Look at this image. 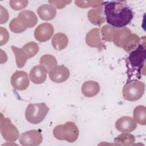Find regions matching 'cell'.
Listing matches in <instances>:
<instances>
[{"label":"cell","mask_w":146,"mask_h":146,"mask_svg":"<svg viewBox=\"0 0 146 146\" xmlns=\"http://www.w3.org/2000/svg\"><path fill=\"white\" fill-rule=\"evenodd\" d=\"M9 28L14 33H21L26 29L19 22L17 17L13 19L9 23Z\"/></svg>","instance_id":"cell-26"},{"label":"cell","mask_w":146,"mask_h":146,"mask_svg":"<svg viewBox=\"0 0 146 146\" xmlns=\"http://www.w3.org/2000/svg\"><path fill=\"white\" fill-rule=\"evenodd\" d=\"M103 5L107 22L113 27L123 28L133 18V11L125 2L106 1L103 2Z\"/></svg>","instance_id":"cell-1"},{"label":"cell","mask_w":146,"mask_h":146,"mask_svg":"<svg viewBox=\"0 0 146 146\" xmlns=\"http://www.w3.org/2000/svg\"><path fill=\"white\" fill-rule=\"evenodd\" d=\"M53 135L58 140L74 143L78 138L79 129L74 122L67 121L64 124L55 127L53 129Z\"/></svg>","instance_id":"cell-4"},{"label":"cell","mask_w":146,"mask_h":146,"mask_svg":"<svg viewBox=\"0 0 146 146\" xmlns=\"http://www.w3.org/2000/svg\"><path fill=\"white\" fill-rule=\"evenodd\" d=\"M48 111L49 108L44 103H30L26 107L25 117L29 123L36 124L44 120Z\"/></svg>","instance_id":"cell-6"},{"label":"cell","mask_w":146,"mask_h":146,"mask_svg":"<svg viewBox=\"0 0 146 146\" xmlns=\"http://www.w3.org/2000/svg\"><path fill=\"white\" fill-rule=\"evenodd\" d=\"M145 91L144 82L137 79H132L127 82L123 88V97L127 100L134 102L140 99Z\"/></svg>","instance_id":"cell-5"},{"label":"cell","mask_w":146,"mask_h":146,"mask_svg":"<svg viewBox=\"0 0 146 146\" xmlns=\"http://www.w3.org/2000/svg\"><path fill=\"white\" fill-rule=\"evenodd\" d=\"M1 45L7 43L9 38V34L7 30L6 29L3 28V27H1Z\"/></svg>","instance_id":"cell-28"},{"label":"cell","mask_w":146,"mask_h":146,"mask_svg":"<svg viewBox=\"0 0 146 146\" xmlns=\"http://www.w3.org/2000/svg\"><path fill=\"white\" fill-rule=\"evenodd\" d=\"M48 76L53 82L60 83L68 79L70 76V71L63 65L56 66L49 71Z\"/></svg>","instance_id":"cell-11"},{"label":"cell","mask_w":146,"mask_h":146,"mask_svg":"<svg viewBox=\"0 0 146 146\" xmlns=\"http://www.w3.org/2000/svg\"><path fill=\"white\" fill-rule=\"evenodd\" d=\"M116 29L108 25L103 26L101 29V34L103 39L107 42H112L113 36Z\"/></svg>","instance_id":"cell-25"},{"label":"cell","mask_w":146,"mask_h":146,"mask_svg":"<svg viewBox=\"0 0 146 146\" xmlns=\"http://www.w3.org/2000/svg\"><path fill=\"white\" fill-rule=\"evenodd\" d=\"M43 140L42 133L38 130L33 129L23 132L19 136V141L23 146H35L41 144Z\"/></svg>","instance_id":"cell-8"},{"label":"cell","mask_w":146,"mask_h":146,"mask_svg":"<svg viewBox=\"0 0 146 146\" xmlns=\"http://www.w3.org/2000/svg\"><path fill=\"white\" fill-rule=\"evenodd\" d=\"M17 18L21 24L26 29L27 28L33 27L38 22V18L35 14L30 10H23L21 11Z\"/></svg>","instance_id":"cell-14"},{"label":"cell","mask_w":146,"mask_h":146,"mask_svg":"<svg viewBox=\"0 0 146 146\" xmlns=\"http://www.w3.org/2000/svg\"><path fill=\"white\" fill-rule=\"evenodd\" d=\"M54 27L49 23H42L39 25L34 31V36L36 40L44 42L49 40L54 34Z\"/></svg>","instance_id":"cell-10"},{"label":"cell","mask_w":146,"mask_h":146,"mask_svg":"<svg viewBox=\"0 0 146 146\" xmlns=\"http://www.w3.org/2000/svg\"><path fill=\"white\" fill-rule=\"evenodd\" d=\"M113 43L119 47L123 48L126 52L135 49L140 43L139 35L132 33L127 27L116 29L112 38Z\"/></svg>","instance_id":"cell-2"},{"label":"cell","mask_w":146,"mask_h":146,"mask_svg":"<svg viewBox=\"0 0 146 146\" xmlns=\"http://www.w3.org/2000/svg\"><path fill=\"white\" fill-rule=\"evenodd\" d=\"M11 84L17 90H26L30 84L27 73L24 71H16L11 77Z\"/></svg>","instance_id":"cell-9"},{"label":"cell","mask_w":146,"mask_h":146,"mask_svg":"<svg viewBox=\"0 0 146 146\" xmlns=\"http://www.w3.org/2000/svg\"><path fill=\"white\" fill-rule=\"evenodd\" d=\"M10 7L14 10H21L25 9L28 5V1L26 0H12L9 2Z\"/></svg>","instance_id":"cell-27"},{"label":"cell","mask_w":146,"mask_h":146,"mask_svg":"<svg viewBox=\"0 0 146 146\" xmlns=\"http://www.w3.org/2000/svg\"><path fill=\"white\" fill-rule=\"evenodd\" d=\"M11 50L15 56V61L17 66L18 68L23 67L28 59L26 54L22 48H18L15 46H12Z\"/></svg>","instance_id":"cell-22"},{"label":"cell","mask_w":146,"mask_h":146,"mask_svg":"<svg viewBox=\"0 0 146 146\" xmlns=\"http://www.w3.org/2000/svg\"><path fill=\"white\" fill-rule=\"evenodd\" d=\"M146 56V49L145 41L143 43L139 44L138 46L132 51L126 60L127 67L128 69L127 75L130 73H135L141 77V69L144 66Z\"/></svg>","instance_id":"cell-3"},{"label":"cell","mask_w":146,"mask_h":146,"mask_svg":"<svg viewBox=\"0 0 146 146\" xmlns=\"http://www.w3.org/2000/svg\"><path fill=\"white\" fill-rule=\"evenodd\" d=\"M39 63L50 71L51 69L57 66V60L52 55L46 54L40 58Z\"/></svg>","instance_id":"cell-23"},{"label":"cell","mask_w":146,"mask_h":146,"mask_svg":"<svg viewBox=\"0 0 146 146\" xmlns=\"http://www.w3.org/2000/svg\"><path fill=\"white\" fill-rule=\"evenodd\" d=\"M22 48L28 59L34 56L39 51L38 44L34 42H30L25 44Z\"/></svg>","instance_id":"cell-24"},{"label":"cell","mask_w":146,"mask_h":146,"mask_svg":"<svg viewBox=\"0 0 146 146\" xmlns=\"http://www.w3.org/2000/svg\"><path fill=\"white\" fill-rule=\"evenodd\" d=\"M81 91L83 95L87 98H92L96 96L100 91V86L95 81L88 80L82 86Z\"/></svg>","instance_id":"cell-18"},{"label":"cell","mask_w":146,"mask_h":146,"mask_svg":"<svg viewBox=\"0 0 146 146\" xmlns=\"http://www.w3.org/2000/svg\"><path fill=\"white\" fill-rule=\"evenodd\" d=\"M135 141V137L134 135L128 132H123L114 139V142L116 144L124 146L133 145Z\"/></svg>","instance_id":"cell-20"},{"label":"cell","mask_w":146,"mask_h":146,"mask_svg":"<svg viewBox=\"0 0 146 146\" xmlns=\"http://www.w3.org/2000/svg\"><path fill=\"white\" fill-rule=\"evenodd\" d=\"M133 119L135 121L140 125L146 124V107L144 106L136 107L133 112Z\"/></svg>","instance_id":"cell-21"},{"label":"cell","mask_w":146,"mask_h":146,"mask_svg":"<svg viewBox=\"0 0 146 146\" xmlns=\"http://www.w3.org/2000/svg\"><path fill=\"white\" fill-rule=\"evenodd\" d=\"M137 127V123L133 118L124 116L118 119L115 123L116 129L122 132H130Z\"/></svg>","instance_id":"cell-12"},{"label":"cell","mask_w":146,"mask_h":146,"mask_svg":"<svg viewBox=\"0 0 146 146\" xmlns=\"http://www.w3.org/2000/svg\"><path fill=\"white\" fill-rule=\"evenodd\" d=\"M37 14L42 20L50 21L56 16V10L52 5L45 4L38 8Z\"/></svg>","instance_id":"cell-16"},{"label":"cell","mask_w":146,"mask_h":146,"mask_svg":"<svg viewBox=\"0 0 146 146\" xmlns=\"http://www.w3.org/2000/svg\"><path fill=\"white\" fill-rule=\"evenodd\" d=\"M103 6V5L91 9L88 13V18L89 21L95 25L100 26L105 21Z\"/></svg>","instance_id":"cell-17"},{"label":"cell","mask_w":146,"mask_h":146,"mask_svg":"<svg viewBox=\"0 0 146 146\" xmlns=\"http://www.w3.org/2000/svg\"><path fill=\"white\" fill-rule=\"evenodd\" d=\"M47 70L42 65H36L30 70L29 77L31 82L36 84H42L44 82L47 78Z\"/></svg>","instance_id":"cell-15"},{"label":"cell","mask_w":146,"mask_h":146,"mask_svg":"<svg viewBox=\"0 0 146 146\" xmlns=\"http://www.w3.org/2000/svg\"><path fill=\"white\" fill-rule=\"evenodd\" d=\"M1 133L3 139L10 142L16 141L19 137L17 128L11 123L10 119L3 117L1 115Z\"/></svg>","instance_id":"cell-7"},{"label":"cell","mask_w":146,"mask_h":146,"mask_svg":"<svg viewBox=\"0 0 146 146\" xmlns=\"http://www.w3.org/2000/svg\"><path fill=\"white\" fill-rule=\"evenodd\" d=\"M86 42L91 47L97 48L99 50H102L104 43L100 37L99 29L94 28L88 32L86 36Z\"/></svg>","instance_id":"cell-13"},{"label":"cell","mask_w":146,"mask_h":146,"mask_svg":"<svg viewBox=\"0 0 146 146\" xmlns=\"http://www.w3.org/2000/svg\"><path fill=\"white\" fill-rule=\"evenodd\" d=\"M52 45L54 49L58 51L64 49L68 43V37L66 34L62 33L55 34L52 38Z\"/></svg>","instance_id":"cell-19"}]
</instances>
